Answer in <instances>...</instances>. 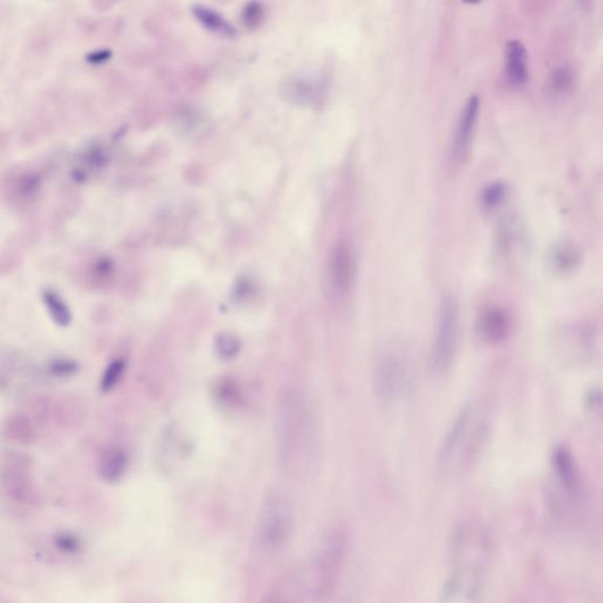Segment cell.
I'll return each instance as SVG.
<instances>
[{"mask_svg": "<svg viewBox=\"0 0 603 603\" xmlns=\"http://www.w3.org/2000/svg\"><path fill=\"white\" fill-rule=\"evenodd\" d=\"M495 421V402L480 396L465 403L451 422L436 456V471L455 479L476 464L490 441Z\"/></svg>", "mask_w": 603, "mask_h": 603, "instance_id": "6da1fadb", "label": "cell"}, {"mask_svg": "<svg viewBox=\"0 0 603 603\" xmlns=\"http://www.w3.org/2000/svg\"><path fill=\"white\" fill-rule=\"evenodd\" d=\"M491 538L477 521L455 525L448 545L446 597L473 600L486 580L491 557Z\"/></svg>", "mask_w": 603, "mask_h": 603, "instance_id": "7a4b0ae2", "label": "cell"}, {"mask_svg": "<svg viewBox=\"0 0 603 603\" xmlns=\"http://www.w3.org/2000/svg\"><path fill=\"white\" fill-rule=\"evenodd\" d=\"M419 361L406 339H389L376 347L372 360L373 394L386 406L408 401L416 390Z\"/></svg>", "mask_w": 603, "mask_h": 603, "instance_id": "3957f363", "label": "cell"}, {"mask_svg": "<svg viewBox=\"0 0 603 603\" xmlns=\"http://www.w3.org/2000/svg\"><path fill=\"white\" fill-rule=\"evenodd\" d=\"M276 441L281 464L287 471L306 467L314 451L313 419L301 396L287 391L276 410Z\"/></svg>", "mask_w": 603, "mask_h": 603, "instance_id": "277c9868", "label": "cell"}, {"mask_svg": "<svg viewBox=\"0 0 603 603\" xmlns=\"http://www.w3.org/2000/svg\"><path fill=\"white\" fill-rule=\"evenodd\" d=\"M348 551V538L342 529H332L321 542L309 569L308 591L313 602L331 600L341 579Z\"/></svg>", "mask_w": 603, "mask_h": 603, "instance_id": "5b68a950", "label": "cell"}, {"mask_svg": "<svg viewBox=\"0 0 603 603\" xmlns=\"http://www.w3.org/2000/svg\"><path fill=\"white\" fill-rule=\"evenodd\" d=\"M551 477L547 499L555 515H572L583 499L582 477L574 455L565 446L554 448L550 456Z\"/></svg>", "mask_w": 603, "mask_h": 603, "instance_id": "8992f818", "label": "cell"}, {"mask_svg": "<svg viewBox=\"0 0 603 603\" xmlns=\"http://www.w3.org/2000/svg\"><path fill=\"white\" fill-rule=\"evenodd\" d=\"M461 313L453 294L442 296L439 306L438 327L432 342L429 368L434 375H443L453 365L460 342Z\"/></svg>", "mask_w": 603, "mask_h": 603, "instance_id": "52a82bcc", "label": "cell"}, {"mask_svg": "<svg viewBox=\"0 0 603 603\" xmlns=\"http://www.w3.org/2000/svg\"><path fill=\"white\" fill-rule=\"evenodd\" d=\"M357 263L353 247L339 243L332 250L325 270L323 295L332 306H343L353 296L356 283Z\"/></svg>", "mask_w": 603, "mask_h": 603, "instance_id": "ba28073f", "label": "cell"}, {"mask_svg": "<svg viewBox=\"0 0 603 603\" xmlns=\"http://www.w3.org/2000/svg\"><path fill=\"white\" fill-rule=\"evenodd\" d=\"M292 509L287 498L270 495L262 507L258 523V539L263 549L268 551L282 549L292 532Z\"/></svg>", "mask_w": 603, "mask_h": 603, "instance_id": "9c48e42d", "label": "cell"}, {"mask_svg": "<svg viewBox=\"0 0 603 603\" xmlns=\"http://www.w3.org/2000/svg\"><path fill=\"white\" fill-rule=\"evenodd\" d=\"M597 332L587 324L567 325L557 335V344L569 360L586 361L597 351Z\"/></svg>", "mask_w": 603, "mask_h": 603, "instance_id": "30bf717a", "label": "cell"}, {"mask_svg": "<svg viewBox=\"0 0 603 603\" xmlns=\"http://www.w3.org/2000/svg\"><path fill=\"white\" fill-rule=\"evenodd\" d=\"M510 328H512V320L502 306L493 305L484 306L477 316V335L486 343H502L508 338Z\"/></svg>", "mask_w": 603, "mask_h": 603, "instance_id": "8fae6325", "label": "cell"}, {"mask_svg": "<svg viewBox=\"0 0 603 603\" xmlns=\"http://www.w3.org/2000/svg\"><path fill=\"white\" fill-rule=\"evenodd\" d=\"M480 98L473 95L465 102L464 110L458 118L456 131L454 138V156L457 159L467 157L475 131L477 118H479Z\"/></svg>", "mask_w": 603, "mask_h": 603, "instance_id": "7c38bea8", "label": "cell"}, {"mask_svg": "<svg viewBox=\"0 0 603 603\" xmlns=\"http://www.w3.org/2000/svg\"><path fill=\"white\" fill-rule=\"evenodd\" d=\"M582 263V251L571 240H560L547 251V269L555 276H567Z\"/></svg>", "mask_w": 603, "mask_h": 603, "instance_id": "4fadbf2b", "label": "cell"}, {"mask_svg": "<svg viewBox=\"0 0 603 603\" xmlns=\"http://www.w3.org/2000/svg\"><path fill=\"white\" fill-rule=\"evenodd\" d=\"M505 72L507 80L514 87H521L528 80V54L523 43L510 40L507 44L505 54Z\"/></svg>", "mask_w": 603, "mask_h": 603, "instance_id": "5bb4252c", "label": "cell"}, {"mask_svg": "<svg viewBox=\"0 0 603 603\" xmlns=\"http://www.w3.org/2000/svg\"><path fill=\"white\" fill-rule=\"evenodd\" d=\"M129 455L121 448H111L103 455L99 473L105 482L114 483L127 473Z\"/></svg>", "mask_w": 603, "mask_h": 603, "instance_id": "9a60e30c", "label": "cell"}, {"mask_svg": "<svg viewBox=\"0 0 603 603\" xmlns=\"http://www.w3.org/2000/svg\"><path fill=\"white\" fill-rule=\"evenodd\" d=\"M42 299L47 314H49L54 324H57L61 328H66L71 324V309H70L68 303L65 302V299L57 291L53 290V289H46L43 291Z\"/></svg>", "mask_w": 603, "mask_h": 603, "instance_id": "2e32d148", "label": "cell"}, {"mask_svg": "<svg viewBox=\"0 0 603 603\" xmlns=\"http://www.w3.org/2000/svg\"><path fill=\"white\" fill-rule=\"evenodd\" d=\"M507 191L508 190H507L505 183L494 182L488 184L487 187L483 188L482 192H481V206L487 211L498 209L506 201Z\"/></svg>", "mask_w": 603, "mask_h": 603, "instance_id": "e0dca14e", "label": "cell"}, {"mask_svg": "<svg viewBox=\"0 0 603 603\" xmlns=\"http://www.w3.org/2000/svg\"><path fill=\"white\" fill-rule=\"evenodd\" d=\"M573 80H574V75H573V71L568 66H557L550 76L549 88L551 94H565V92H567L572 88Z\"/></svg>", "mask_w": 603, "mask_h": 603, "instance_id": "ac0fdd59", "label": "cell"}, {"mask_svg": "<svg viewBox=\"0 0 603 603\" xmlns=\"http://www.w3.org/2000/svg\"><path fill=\"white\" fill-rule=\"evenodd\" d=\"M125 370V361L121 358H117L111 362L105 373H103L101 380V390L103 393H109L114 387L120 383L121 376H123Z\"/></svg>", "mask_w": 603, "mask_h": 603, "instance_id": "d6986e66", "label": "cell"}, {"mask_svg": "<svg viewBox=\"0 0 603 603\" xmlns=\"http://www.w3.org/2000/svg\"><path fill=\"white\" fill-rule=\"evenodd\" d=\"M218 356L223 360H232L239 354L240 342L235 335L221 334L214 342Z\"/></svg>", "mask_w": 603, "mask_h": 603, "instance_id": "ffe728a7", "label": "cell"}, {"mask_svg": "<svg viewBox=\"0 0 603 603\" xmlns=\"http://www.w3.org/2000/svg\"><path fill=\"white\" fill-rule=\"evenodd\" d=\"M49 370L57 379H68L79 373L80 364L70 358H54L50 362Z\"/></svg>", "mask_w": 603, "mask_h": 603, "instance_id": "44dd1931", "label": "cell"}, {"mask_svg": "<svg viewBox=\"0 0 603 603\" xmlns=\"http://www.w3.org/2000/svg\"><path fill=\"white\" fill-rule=\"evenodd\" d=\"M586 405L590 410L598 409L601 406V391L591 389L586 396Z\"/></svg>", "mask_w": 603, "mask_h": 603, "instance_id": "7402d4cb", "label": "cell"}, {"mask_svg": "<svg viewBox=\"0 0 603 603\" xmlns=\"http://www.w3.org/2000/svg\"><path fill=\"white\" fill-rule=\"evenodd\" d=\"M58 545L61 547V549H64L65 550H72L75 551L77 549H79V542H77L76 539L70 538V536H63V538L58 540Z\"/></svg>", "mask_w": 603, "mask_h": 603, "instance_id": "603a6c76", "label": "cell"}, {"mask_svg": "<svg viewBox=\"0 0 603 603\" xmlns=\"http://www.w3.org/2000/svg\"><path fill=\"white\" fill-rule=\"evenodd\" d=\"M262 603H290V602H288L287 600H284V599L281 598H270L266 599V600L263 601Z\"/></svg>", "mask_w": 603, "mask_h": 603, "instance_id": "cb8c5ba5", "label": "cell"}]
</instances>
